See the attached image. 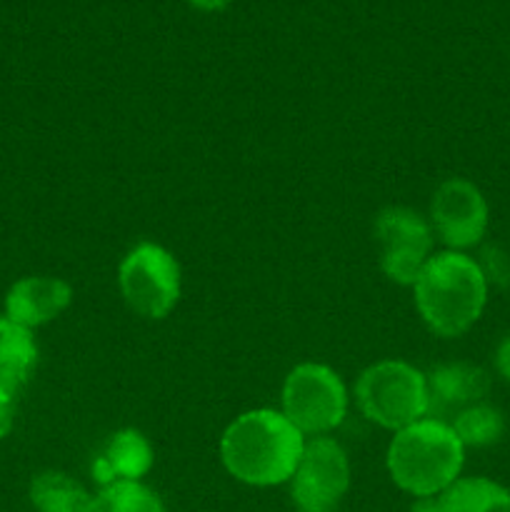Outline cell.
<instances>
[{"label":"cell","instance_id":"obj_21","mask_svg":"<svg viewBox=\"0 0 510 512\" xmlns=\"http://www.w3.org/2000/svg\"><path fill=\"white\" fill-rule=\"evenodd\" d=\"M438 498V495H435ZM435 498H415L413 512H438V500Z\"/></svg>","mask_w":510,"mask_h":512},{"label":"cell","instance_id":"obj_4","mask_svg":"<svg viewBox=\"0 0 510 512\" xmlns=\"http://www.w3.org/2000/svg\"><path fill=\"white\" fill-rule=\"evenodd\" d=\"M355 403L365 420L398 433L428 418V380L405 360H380L360 373Z\"/></svg>","mask_w":510,"mask_h":512},{"label":"cell","instance_id":"obj_8","mask_svg":"<svg viewBox=\"0 0 510 512\" xmlns=\"http://www.w3.org/2000/svg\"><path fill=\"white\" fill-rule=\"evenodd\" d=\"M375 243L380 248V268L385 278L413 288L420 270L433 258L435 235L423 215L393 205L375 218Z\"/></svg>","mask_w":510,"mask_h":512},{"label":"cell","instance_id":"obj_7","mask_svg":"<svg viewBox=\"0 0 510 512\" xmlns=\"http://www.w3.org/2000/svg\"><path fill=\"white\" fill-rule=\"evenodd\" d=\"M350 490V460L330 435L305 440L303 455L290 478V498L298 512H335Z\"/></svg>","mask_w":510,"mask_h":512},{"label":"cell","instance_id":"obj_6","mask_svg":"<svg viewBox=\"0 0 510 512\" xmlns=\"http://www.w3.org/2000/svg\"><path fill=\"white\" fill-rule=\"evenodd\" d=\"M118 288L125 305L140 318L163 320L180 300V265L158 243H138L118 268Z\"/></svg>","mask_w":510,"mask_h":512},{"label":"cell","instance_id":"obj_17","mask_svg":"<svg viewBox=\"0 0 510 512\" xmlns=\"http://www.w3.org/2000/svg\"><path fill=\"white\" fill-rule=\"evenodd\" d=\"M93 512H168L163 500L143 480H120L95 493Z\"/></svg>","mask_w":510,"mask_h":512},{"label":"cell","instance_id":"obj_13","mask_svg":"<svg viewBox=\"0 0 510 512\" xmlns=\"http://www.w3.org/2000/svg\"><path fill=\"white\" fill-rule=\"evenodd\" d=\"M38 368L33 330L0 315V390L15 395Z\"/></svg>","mask_w":510,"mask_h":512},{"label":"cell","instance_id":"obj_5","mask_svg":"<svg viewBox=\"0 0 510 512\" xmlns=\"http://www.w3.org/2000/svg\"><path fill=\"white\" fill-rule=\"evenodd\" d=\"M280 413L308 438L330 435L348 415V388L333 368L323 363H300L285 375L280 390Z\"/></svg>","mask_w":510,"mask_h":512},{"label":"cell","instance_id":"obj_16","mask_svg":"<svg viewBox=\"0 0 510 512\" xmlns=\"http://www.w3.org/2000/svg\"><path fill=\"white\" fill-rule=\"evenodd\" d=\"M450 428L455 430L465 450L490 448V445L500 443V438L505 435V418L498 408L483 400V403H475L455 413L450 420Z\"/></svg>","mask_w":510,"mask_h":512},{"label":"cell","instance_id":"obj_1","mask_svg":"<svg viewBox=\"0 0 510 512\" xmlns=\"http://www.w3.org/2000/svg\"><path fill=\"white\" fill-rule=\"evenodd\" d=\"M305 435L280 410L255 408L238 415L220 438V460L230 478L250 488H275L293 478Z\"/></svg>","mask_w":510,"mask_h":512},{"label":"cell","instance_id":"obj_9","mask_svg":"<svg viewBox=\"0 0 510 512\" xmlns=\"http://www.w3.org/2000/svg\"><path fill=\"white\" fill-rule=\"evenodd\" d=\"M428 223L433 235L448 250L468 253L483 243L490 223V208L483 190L468 178H448L430 198Z\"/></svg>","mask_w":510,"mask_h":512},{"label":"cell","instance_id":"obj_2","mask_svg":"<svg viewBox=\"0 0 510 512\" xmlns=\"http://www.w3.org/2000/svg\"><path fill=\"white\" fill-rule=\"evenodd\" d=\"M490 283L480 260L458 250L433 253L413 283L415 310L440 338H460L485 313Z\"/></svg>","mask_w":510,"mask_h":512},{"label":"cell","instance_id":"obj_11","mask_svg":"<svg viewBox=\"0 0 510 512\" xmlns=\"http://www.w3.org/2000/svg\"><path fill=\"white\" fill-rule=\"evenodd\" d=\"M428 380L430 418L443 420L445 413H460L475 403H483L490 390V378L480 365L443 363L425 375Z\"/></svg>","mask_w":510,"mask_h":512},{"label":"cell","instance_id":"obj_18","mask_svg":"<svg viewBox=\"0 0 510 512\" xmlns=\"http://www.w3.org/2000/svg\"><path fill=\"white\" fill-rule=\"evenodd\" d=\"M15 425V395L0 390V440L8 438Z\"/></svg>","mask_w":510,"mask_h":512},{"label":"cell","instance_id":"obj_3","mask_svg":"<svg viewBox=\"0 0 510 512\" xmlns=\"http://www.w3.org/2000/svg\"><path fill=\"white\" fill-rule=\"evenodd\" d=\"M465 445L448 420L423 418L393 435L385 468L410 498H435L463 475Z\"/></svg>","mask_w":510,"mask_h":512},{"label":"cell","instance_id":"obj_12","mask_svg":"<svg viewBox=\"0 0 510 512\" xmlns=\"http://www.w3.org/2000/svg\"><path fill=\"white\" fill-rule=\"evenodd\" d=\"M155 463L153 445L140 430H118L93 463V478L100 488L120 480H143Z\"/></svg>","mask_w":510,"mask_h":512},{"label":"cell","instance_id":"obj_20","mask_svg":"<svg viewBox=\"0 0 510 512\" xmlns=\"http://www.w3.org/2000/svg\"><path fill=\"white\" fill-rule=\"evenodd\" d=\"M188 3L193 5V8L203 10V13H218V10L228 8L233 0H188Z\"/></svg>","mask_w":510,"mask_h":512},{"label":"cell","instance_id":"obj_15","mask_svg":"<svg viewBox=\"0 0 510 512\" xmlns=\"http://www.w3.org/2000/svg\"><path fill=\"white\" fill-rule=\"evenodd\" d=\"M28 498L35 512H93L95 495L70 475L45 470L30 480Z\"/></svg>","mask_w":510,"mask_h":512},{"label":"cell","instance_id":"obj_19","mask_svg":"<svg viewBox=\"0 0 510 512\" xmlns=\"http://www.w3.org/2000/svg\"><path fill=\"white\" fill-rule=\"evenodd\" d=\"M495 370H498L500 378L510 383V335H505L495 350Z\"/></svg>","mask_w":510,"mask_h":512},{"label":"cell","instance_id":"obj_14","mask_svg":"<svg viewBox=\"0 0 510 512\" xmlns=\"http://www.w3.org/2000/svg\"><path fill=\"white\" fill-rule=\"evenodd\" d=\"M435 500L438 512H510V488L485 475H460Z\"/></svg>","mask_w":510,"mask_h":512},{"label":"cell","instance_id":"obj_10","mask_svg":"<svg viewBox=\"0 0 510 512\" xmlns=\"http://www.w3.org/2000/svg\"><path fill=\"white\" fill-rule=\"evenodd\" d=\"M73 303V288L53 275H28L10 285L5 293V318L35 330L58 318Z\"/></svg>","mask_w":510,"mask_h":512}]
</instances>
